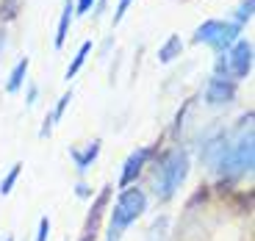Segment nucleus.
I'll return each instance as SVG.
<instances>
[{
  "mask_svg": "<svg viewBox=\"0 0 255 241\" xmlns=\"http://www.w3.org/2000/svg\"><path fill=\"white\" fill-rule=\"evenodd\" d=\"M186 175H189V155H186V150L178 147V150L166 155L164 164L155 172V194H158V200H169L183 186Z\"/></svg>",
  "mask_w": 255,
  "mask_h": 241,
  "instance_id": "obj_3",
  "label": "nucleus"
},
{
  "mask_svg": "<svg viewBox=\"0 0 255 241\" xmlns=\"http://www.w3.org/2000/svg\"><path fill=\"white\" fill-rule=\"evenodd\" d=\"M239 33H242V25H236V22L205 19L203 25L197 28V33H194V42L214 47V53H228V47L239 39Z\"/></svg>",
  "mask_w": 255,
  "mask_h": 241,
  "instance_id": "obj_4",
  "label": "nucleus"
},
{
  "mask_svg": "<svg viewBox=\"0 0 255 241\" xmlns=\"http://www.w3.org/2000/svg\"><path fill=\"white\" fill-rule=\"evenodd\" d=\"M6 241H14V239H11V236H8V239H6Z\"/></svg>",
  "mask_w": 255,
  "mask_h": 241,
  "instance_id": "obj_22",
  "label": "nucleus"
},
{
  "mask_svg": "<svg viewBox=\"0 0 255 241\" xmlns=\"http://www.w3.org/2000/svg\"><path fill=\"white\" fill-rule=\"evenodd\" d=\"M19 172H22V164H14L11 172H8L3 180H0V194H8V191L14 189V183H17V178H19Z\"/></svg>",
  "mask_w": 255,
  "mask_h": 241,
  "instance_id": "obj_16",
  "label": "nucleus"
},
{
  "mask_svg": "<svg viewBox=\"0 0 255 241\" xmlns=\"http://www.w3.org/2000/svg\"><path fill=\"white\" fill-rule=\"evenodd\" d=\"M147 158H150V147H139L136 152H130L125 161V166H122V175H120V189H128V186L136 180V175L141 172V166L147 164Z\"/></svg>",
  "mask_w": 255,
  "mask_h": 241,
  "instance_id": "obj_8",
  "label": "nucleus"
},
{
  "mask_svg": "<svg viewBox=\"0 0 255 241\" xmlns=\"http://www.w3.org/2000/svg\"><path fill=\"white\" fill-rule=\"evenodd\" d=\"M36 95H39L36 86H31V92H28V106H33V103H36Z\"/></svg>",
  "mask_w": 255,
  "mask_h": 241,
  "instance_id": "obj_21",
  "label": "nucleus"
},
{
  "mask_svg": "<svg viewBox=\"0 0 255 241\" xmlns=\"http://www.w3.org/2000/svg\"><path fill=\"white\" fill-rule=\"evenodd\" d=\"M228 75L233 78H247L250 70H253V45L247 39H236V45L228 47Z\"/></svg>",
  "mask_w": 255,
  "mask_h": 241,
  "instance_id": "obj_5",
  "label": "nucleus"
},
{
  "mask_svg": "<svg viewBox=\"0 0 255 241\" xmlns=\"http://www.w3.org/2000/svg\"><path fill=\"white\" fill-rule=\"evenodd\" d=\"M225 152H228V133L219 130V133H214L211 139L203 141L200 155H203V164L208 166V169H219L222 161H225Z\"/></svg>",
  "mask_w": 255,
  "mask_h": 241,
  "instance_id": "obj_7",
  "label": "nucleus"
},
{
  "mask_svg": "<svg viewBox=\"0 0 255 241\" xmlns=\"http://www.w3.org/2000/svg\"><path fill=\"white\" fill-rule=\"evenodd\" d=\"M233 97H236V83L230 78H208V83H205V103L208 106H225V103H233Z\"/></svg>",
  "mask_w": 255,
  "mask_h": 241,
  "instance_id": "obj_6",
  "label": "nucleus"
},
{
  "mask_svg": "<svg viewBox=\"0 0 255 241\" xmlns=\"http://www.w3.org/2000/svg\"><path fill=\"white\" fill-rule=\"evenodd\" d=\"M180 53H183V39H180L178 33H172V36L158 47V61L161 64H169V61H175Z\"/></svg>",
  "mask_w": 255,
  "mask_h": 241,
  "instance_id": "obj_10",
  "label": "nucleus"
},
{
  "mask_svg": "<svg viewBox=\"0 0 255 241\" xmlns=\"http://www.w3.org/2000/svg\"><path fill=\"white\" fill-rule=\"evenodd\" d=\"M166 230H169V216H158V219L150 225V230H147V241H164Z\"/></svg>",
  "mask_w": 255,
  "mask_h": 241,
  "instance_id": "obj_14",
  "label": "nucleus"
},
{
  "mask_svg": "<svg viewBox=\"0 0 255 241\" xmlns=\"http://www.w3.org/2000/svg\"><path fill=\"white\" fill-rule=\"evenodd\" d=\"M147 208V197L141 189H122L120 200H117L114 211H111V222H109V236L106 241H120L130 225L144 214Z\"/></svg>",
  "mask_w": 255,
  "mask_h": 241,
  "instance_id": "obj_2",
  "label": "nucleus"
},
{
  "mask_svg": "<svg viewBox=\"0 0 255 241\" xmlns=\"http://www.w3.org/2000/svg\"><path fill=\"white\" fill-rule=\"evenodd\" d=\"M253 6H255V0H242L239 3V8H236V25H244V22H250L253 19Z\"/></svg>",
  "mask_w": 255,
  "mask_h": 241,
  "instance_id": "obj_15",
  "label": "nucleus"
},
{
  "mask_svg": "<svg viewBox=\"0 0 255 241\" xmlns=\"http://www.w3.org/2000/svg\"><path fill=\"white\" fill-rule=\"evenodd\" d=\"M97 152H100V139L89 141V144L83 147V150H78V147H72V150H70V155H72V161L78 164V169H81V172H86L92 164H95Z\"/></svg>",
  "mask_w": 255,
  "mask_h": 241,
  "instance_id": "obj_9",
  "label": "nucleus"
},
{
  "mask_svg": "<svg viewBox=\"0 0 255 241\" xmlns=\"http://www.w3.org/2000/svg\"><path fill=\"white\" fill-rule=\"evenodd\" d=\"M89 53H92V42L86 39V42L78 47V53H75V58H72V64L67 67V72H64V78H67V81H72V78L81 72V67H83V61H86V56H89Z\"/></svg>",
  "mask_w": 255,
  "mask_h": 241,
  "instance_id": "obj_13",
  "label": "nucleus"
},
{
  "mask_svg": "<svg viewBox=\"0 0 255 241\" xmlns=\"http://www.w3.org/2000/svg\"><path fill=\"white\" fill-rule=\"evenodd\" d=\"M70 103H72V92H64V95L58 97L56 108H53V114H50L53 125H56V122H61V117H64V111H67V106H70Z\"/></svg>",
  "mask_w": 255,
  "mask_h": 241,
  "instance_id": "obj_17",
  "label": "nucleus"
},
{
  "mask_svg": "<svg viewBox=\"0 0 255 241\" xmlns=\"http://www.w3.org/2000/svg\"><path fill=\"white\" fill-rule=\"evenodd\" d=\"M28 56L25 58H19L17 61V67L11 70V78H8V83H6V92L8 95H14V92H19V86H22V81H25V75H28Z\"/></svg>",
  "mask_w": 255,
  "mask_h": 241,
  "instance_id": "obj_12",
  "label": "nucleus"
},
{
  "mask_svg": "<svg viewBox=\"0 0 255 241\" xmlns=\"http://www.w3.org/2000/svg\"><path fill=\"white\" fill-rule=\"evenodd\" d=\"M130 3H133V0H120V3H117V11H114V25L120 22L122 17H125V14H128V8H130Z\"/></svg>",
  "mask_w": 255,
  "mask_h": 241,
  "instance_id": "obj_19",
  "label": "nucleus"
},
{
  "mask_svg": "<svg viewBox=\"0 0 255 241\" xmlns=\"http://www.w3.org/2000/svg\"><path fill=\"white\" fill-rule=\"evenodd\" d=\"M253 169V120H244L239 125L236 136L228 139V152H225V161L219 166L222 175L228 178H242L244 172Z\"/></svg>",
  "mask_w": 255,
  "mask_h": 241,
  "instance_id": "obj_1",
  "label": "nucleus"
},
{
  "mask_svg": "<svg viewBox=\"0 0 255 241\" xmlns=\"http://www.w3.org/2000/svg\"><path fill=\"white\" fill-rule=\"evenodd\" d=\"M72 17H75V6H72V0H67V6H64L61 11V19H58V31H56V47L64 45V39H67V33H70V22Z\"/></svg>",
  "mask_w": 255,
  "mask_h": 241,
  "instance_id": "obj_11",
  "label": "nucleus"
},
{
  "mask_svg": "<svg viewBox=\"0 0 255 241\" xmlns=\"http://www.w3.org/2000/svg\"><path fill=\"white\" fill-rule=\"evenodd\" d=\"M47 236H50V219L42 216L39 219V230H36V241H47Z\"/></svg>",
  "mask_w": 255,
  "mask_h": 241,
  "instance_id": "obj_18",
  "label": "nucleus"
},
{
  "mask_svg": "<svg viewBox=\"0 0 255 241\" xmlns=\"http://www.w3.org/2000/svg\"><path fill=\"white\" fill-rule=\"evenodd\" d=\"M97 0H78V6H75V14H89L92 8H95Z\"/></svg>",
  "mask_w": 255,
  "mask_h": 241,
  "instance_id": "obj_20",
  "label": "nucleus"
}]
</instances>
